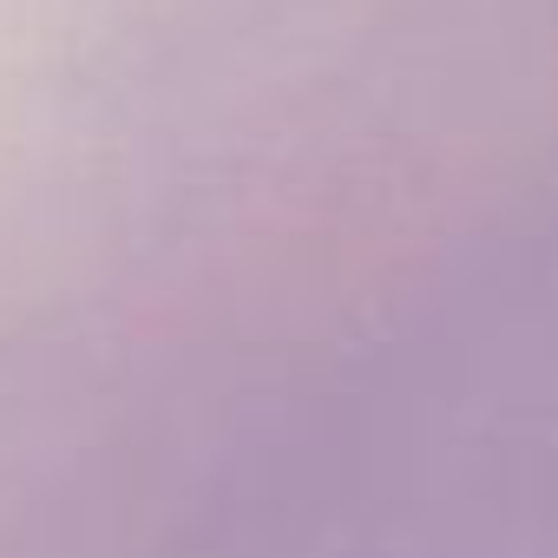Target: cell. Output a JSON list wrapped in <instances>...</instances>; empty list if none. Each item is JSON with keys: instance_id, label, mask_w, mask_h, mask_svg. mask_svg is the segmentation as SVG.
<instances>
[]
</instances>
